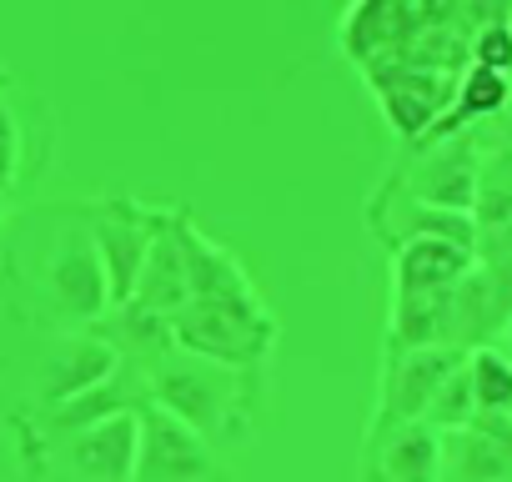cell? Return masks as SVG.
I'll use <instances>...</instances> for the list:
<instances>
[{
  "mask_svg": "<svg viewBox=\"0 0 512 482\" xmlns=\"http://www.w3.org/2000/svg\"><path fill=\"white\" fill-rule=\"evenodd\" d=\"M467 362V347L452 342H427V347H387V367H382V407L377 417H427L432 397L442 392V382Z\"/></svg>",
  "mask_w": 512,
  "mask_h": 482,
  "instance_id": "cell-6",
  "label": "cell"
},
{
  "mask_svg": "<svg viewBox=\"0 0 512 482\" xmlns=\"http://www.w3.org/2000/svg\"><path fill=\"white\" fill-rule=\"evenodd\" d=\"M136 467L131 482H216V447L201 442L186 422L161 412L156 402L136 407Z\"/></svg>",
  "mask_w": 512,
  "mask_h": 482,
  "instance_id": "cell-3",
  "label": "cell"
},
{
  "mask_svg": "<svg viewBox=\"0 0 512 482\" xmlns=\"http://www.w3.org/2000/svg\"><path fill=\"white\" fill-rule=\"evenodd\" d=\"M181 252H186L191 297H246V292H256L251 277L241 272V262L231 252H221L211 236H201L186 216H181Z\"/></svg>",
  "mask_w": 512,
  "mask_h": 482,
  "instance_id": "cell-12",
  "label": "cell"
},
{
  "mask_svg": "<svg viewBox=\"0 0 512 482\" xmlns=\"http://www.w3.org/2000/svg\"><path fill=\"white\" fill-rule=\"evenodd\" d=\"M151 402L186 422L211 447H236L251 437L256 397H262V367H221L171 347L146 372Z\"/></svg>",
  "mask_w": 512,
  "mask_h": 482,
  "instance_id": "cell-1",
  "label": "cell"
},
{
  "mask_svg": "<svg viewBox=\"0 0 512 482\" xmlns=\"http://www.w3.org/2000/svg\"><path fill=\"white\" fill-rule=\"evenodd\" d=\"M442 432L422 417H372L367 437V482H437Z\"/></svg>",
  "mask_w": 512,
  "mask_h": 482,
  "instance_id": "cell-8",
  "label": "cell"
},
{
  "mask_svg": "<svg viewBox=\"0 0 512 482\" xmlns=\"http://www.w3.org/2000/svg\"><path fill=\"white\" fill-rule=\"evenodd\" d=\"M367 221H372V231L387 241V247H402V241H417V236H442V241L477 247V221H472V211H447V206L417 201V196L402 191L397 181H387V186L372 196Z\"/></svg>",
  "mask_w": 512,
  "mask_h": 482,
  "instance_id": "cell-9",
  "label": "cell"
},
{
  "mask_svg": "<svg viewBox=\"0 0 512 482\" xmlns=\"http://www.w3.org/2000/svg\"><path fill=\"white\" fill-rule=\"evenodd\" d=\"M46 297L66 317V327H96L111 312V292H106V272L96 257L91 226L81 236L76 231L61 236V247L46 262Z\"/></svg>",
  "mask_w": 512,
  "mask_h": 482,
  "instance_id": "cell-7",
  "label": "cell"
},
{
  "mask_svg": "<svg viewBox=\"0 0 512 482\" xmlns=\"http://www.w3.org/2000/svg\"><path fill=\"white\" fill-rule=\"evenodd\" d=\"M131 302L156 312V317H166V322L191 302L186 252H181V211H156V236H151V252H146V267L136 277Z\"/></svg>",
  "mask_w": 512,
  "mask_h": 482,
  "instance_id": "cell-10",
  "label": "cell"
},
{
  "mask_svg": "<svg viewBox=\"0 0 512 482\" xmlns=\"http://www.w3.org/2000/svg\"><path fill=\"white\" fill-rule=\"evenodd\" d=\"M171 342L191 357L221 362V367H267L277 347V322L267 302L246 297H191L171 317Z\"/></svg>",
  "mask_w": 512,
  "mask_h": 482,
  "instance_id": "cell-2",
  "label": "cell"
},
{
  "mask_svg": "<svg viewBox=\"0 0 512 482\" xmlns=\"http://www.w3.org/2000/svg\"><path fill=\"white\" fill-rule=\"evenodd\" d=\"M467 377H472L477 412H487V417L512 412V362L507 357H497V352H467Z\"/></svg>",
  "mask_w": 512,
  "mask_h": 482,
  "instance_id": "cell-13",
  "label": "cell"
},
{
  "mask_svg": "<svg viewBox=\"0 0 512 482\" xmlns=\"http://www.w3.org/2000/svg\"><path fill=\"white\" fill-rule=\"evenodd\" d=\"M151 236H156V211H146L136 201H101L91 211V241H96L101 272H106L111 307L131 302L136 277L146 267V252H151Z\"/></svg>",
  "mask_w": 512,
  "mask_h": 482,
  "instance_id": "cell-5",
  "label": "cell"
},
{
  "mask_svg": "<svg viewBox=\"0 0 512 482\" xmlns=\"http://www.w3.org/2000/svg\"><path fill=\"white\" fill-rule=\"evenodd\" d=\"M116 362H121L116 347H111L96 327H91V332H71V337H61V342L46 352V362H41V387H36L41 412H51V407H61L66 397L96 387Z\"/></svg>",
  "mask_w": 512,
  "mask_h": 482,
  "instance_id": "cell-11",
  "label": "cell"
},
{
  "mask_svg": "<svg viewBox=\"0 0 512 482\" xmlns=\"http://www.w3.org/2000/svg\"><path fill=\"white\" fill-rule=\"evenodd\" d=\"M136 412H116L106 422L76 432H46V462H56L71 482H131L136 467Z\"/></svg>",
  "mask_w": 512,
  "mask_h": 482,
  "instance_id": "cell-4",
  "label": "cell"
}]
</instances>
